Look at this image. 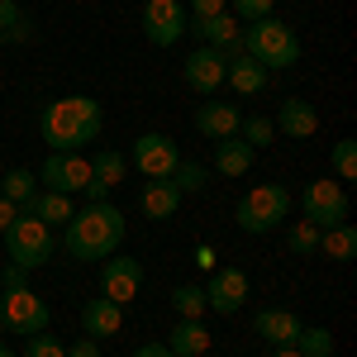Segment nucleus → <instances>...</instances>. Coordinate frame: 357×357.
<instances>
[{"label":"nucleus","mask_w":357,"mask_h":357,"mask_svg":"<svg viewBox=\"0 0 357 357\" xmlns=\"http://www.w3.org/2000/svg\"><path fill=\"white\" fill-rule=\"evenodd\" d=\"M29 38H33V20L29 15H20L15 24L5 29V43H29Z\"/></svg>","instance_id":"nucleus-36"},{"label":"nucleus","mask_w":357,"mask_h":357,"mask_svg":"<svg viewBox=\"0 0 357 357\" xmlns=\"http://www.w3.org/2000/svg\"><path fill=\"white\" fill-rule=\"evenodd\" d=\"M0 195H5V200H15V205L24 210L29 200L38 195V172H29V167H15V172H0Z\"/></svg>","instance_id":"nucleus-26"},{"label":"nucleus","mask_w":357,"mask_h":357,"mask_svg":"<svg viewBox=\"0 0 357 357\" xmlns=\"http://www.w3.org/2000/svg\"><path fill=\"white\" fill-rule=\"evenodd\" d=\"M272 5L276 0H229V15H234L238 24H252V20H267Z\"/></svg>","instance_id":"nucleus-34"},{"label":"nucleus","mask_w":357,"mask_h":357,"mask_svg":"<svg viewBox=\"0 0 357 357\" xmlns=\"http://www.w3.org/2000/svg\"><path fill=\"white\" fill-rule=\"evenodd\" d=\"M124 243V210L100 200V205H86L72 220L62 224V248L67 257L77 262H100V257H114Z\"/></svg>","instance_id":"nucleus-2"},{"label":"nucleus","mask_w":357,"mask_h":357,"mask_svg":"<svg viewBox=\"0 0 357 357\" xmlns=\"http://www.w3.org/2000/svg\"><path fill=\"white\" fill-rule=\"evenodd\" d=\"M105 129V110L96 96H62L38 114V134L53 153H82L86 143H96Z\"/></svg>","instance_id":"nucleus-1"},{"label":"nucleus","mask_w":357,"mask_h":357,"mask_svg":"<svg viewBox=\"0 0 357 357\" xmlns=\"http://www.w3.org/2000/svg\"><path fill=\"white\" fill-rule=\"evenodd\" d=\"M238 138H243L248 148H267L276 138V129H272L267 114H243V119H238Z\"/></svg>","instance_id":"nucleus-30"},{"label":"nucleus","mask_w":357,"mask_h":357,"mask_svg":"<svg viewBox=\"0 0 357 357\" xmlns=\"http://www.w3.org/2000/svg\"><path fill=\"white\" fill-rule=\"evenodd\" d=\"M267 357H301V353H296V348H272Z\"/></svg>","instance_id":"nucleus-42"},{"label":"nucleus","mask_w":357,"mask_h":357,"mask_svg":"<svg viewBox=\"0 0 357 357\" xmlns=\"http://www.w3.org/2000/svg\"><path fill=\"white\" fill-rule=\"evenodd\" d=\"M24 267H15V262H10V267H5V272H0V291H15V286H24Z\"/></svg>","instance_id":"nucleus-38"},{"label":"nucleus","mask_w":357,"mask_h":357,"mask_svg":"<svg viewBox=\"0 0 357 357\" xmlns=\"http://www.w3.org/2000/svg\"><path fill=\"white\" fill-rule=\"evenodd\" d=\"M224 67H229V57L220 53V48H195L191 57H186V67H181V77H186V86H191L195 96H215L224 86Z\"/></svg>","instance_id":"nucleus-14"},{"label":"nucleus","mask_w":357,"mask_h":357,"mask_svg":"<svg viewBox=\"0 0 357 357\" xmlns=\"http://www.w3.org/2000/svg\"><path fill=\"white\" fill-rule=\"evenodd\" d=\"M143 291V262L138 257H105L100 262V296L114 305H129L138 301Z\"/></svg>","instance_id":"nucleus-12"},{"label":"nucleus","mask_w":357,"mask_h":357,"mask_svg":"<svg viewBox=\"0 0 357 357\" xmlns=\"http://www.w3.org/2000/svg\"><path fill=\"white\" fill-rule=\"evenodd\" d=\"M0 48H5V33H0Z\"/></svg>","instance_id":"nucleus-45"},{"label":"nucleus","mask_w":357,"mask_h":357,"mask_svg":"<svg viewBox=\"0 0 357 357\" xmlns=\"http://www.w3.org/2000/svg\"><path fill=\"white\" fill-rule=\"evenodd\" d=\"M67 357H100V343H96V338H77V343H67Z\"/></svg>","instance_id":"nucleus-37"},{"label":"nucleus","mask_w":357,"mask_h":357,"mask_svg":"<svg viewBox=\"0 0 357 357\" xmlns=\"http://www.w3.org/2000/svg\"><path fill=\"white\" fill-rule=\"evenodd\" d=\"M24 357H67V343L62 338H53V333H29L24 338Z\"/></svg>","instance_id":"nucleus-33"},{"label":"nucleus","mask_w":357,"mask_h":357,"mask_svg":"<svg viewBox=\"0 0 357 357\" xmlns=\"http://www.w3.org/2000/svg\"><path fill=\"white\" fill-rule=\"evenodd\" d=\"M319 252H324L329 262H353V257H357V229L348 220L319 229Z\"/></svg>","instance_id":"nucleus-25"},{"label":"nucleus","mask_w":357,"mask_h":357,"mask_svg":"<svg viewBox=\"0 0 357 357\" xmlns=\"http://www.w3.org/2000/svg\"><path fill=\"white\" fill-rule=\"evenodd\" d=\"M86 181H91V158H82V153H48V162L38 167V186L43 191L77 195V191H86Z\"/></svg>","instance_id":"nucleus-11"},{"label":"nucleus","mask_w":357,"mask_h":357,"mask_svg":"<svg viewBox=\"0 0 357 357\" xmlns=\"http://www.w3.org/2000/svg\"><path fill=\"white\" fill-rule=\"evenodd\" d=\"M296 353L301 357H333V333L319 329V324H305L301 338H296Z\"/></svg>","instance_id":"nucleus-29"},{"label":"nucleus","mask_w":357,"mask_h":357,"mask_svg":"<svg viewBox=\"0 0 357 357\" xmlns=\"http://www.w3.org/2000/svg\"><path fill=\"white\" fill-rule=\"evenodd\" d=\"M172 310H176V319H205V314H210L200 286H176V291H172Z\"/></svg>","instance_id":"nucleus-28"},{"label":"nucleus","mask_w":357,"mask_h":357,"mask_svg":"<svg viewBox=\"0 0 357 357\" xmlns=\"http://www.w3.org/2000/svg\"><path fill=\"white\" fill-rule=\"evenodd\" d=\"M286 215H291V191H286L281 181H262V186H252V191L238 200V210H234V220H238L243 234H272Z\"/></svg>","instance_id":"nucleus-5"},{"label":"nucleus","mask_w":357,"mask_h":357,"mask_svg":"<svg viewBox=\"0 0 357 357\" xmlns=\"http://www.w3.org/2000/svg\"><path fill=\"white\" fill-rule=\"evenodd\" d=\"M200 291H205V310H215V314H238L248 305V296H252L243 267H215Z\"/></svg>","instance_id":"nucleus-10"},{"label":"nucleus","mask_w":357,"mask_h":357,"mask_svg":"<svg viewBox=\"0 0 357 357\" xmlns=\"http://www.w3.org/2000/svg\"><path fill=\"white\" fill-rule=\"evenodd\" d=\"M134 357H176V353H172L167 343H138V348H134Z\"/></svg>","instance_id":"nucleus-39"},{"label":"nucleus","mask_w":357,"mask_h":357,"mask_svg":"<svg viewBox=\"0 0 357 357\" xmlns=\"http://www.w3.org/2000/svg\"><path fill=\"white\" fill-rule=\"evenodd\" d=\"M286 248H291L296 257H314V252H319V229H314L310 220L291 224V234H286Z\"/></svg>","instance_id":"nucleus-31"},{"label":"nucleus","mask_w":357,"mask_h":357,"mask_svg":"<svg viewBox=\"0 0 357 357\" xmlns=\"http://www.w3.org/2000/svg\"><path fill=\"white\" fill-rule=\"evenodd\" d=\"M252 153L257 148H248L243 138H220L215 143V172L220 176H248L252 172Z\"/></svg>","instance_id":"nucleus-24"},{"label":"nucleus","mask_w":357,"mask_h":357,"mask_svg":"<svg viewBox=\"0 0 357 357\" xmlns=\"http://www.w3.org/2000/svg\"><path fill=\"white\" fill-rule=\"evenodd\" d=\"M333 176L338 181H353L357 176V138H338L333 143Z\"/></svg>","instance_id":"nucleus-32"},{"label":"nucleus","mask_w":357,"mask_h":357,"mask_svg":"<svg viewBox=\"0 0 357 357\" xmlns=\"http://www.w3.org/2000/svg\"><path fill=\"white\" fill-rule=\"evenodd\" d=\"M15 215H20V205H15V200H5V195H0V234H5V229H10V224H15Z\"/></svg>","instance_id":"nucleus-40"},{"label":"nucleus","mask_w":357,"mask_h":357,"mask_svg":"<svg viewBox=\"0 0 357 357\" xmlns=\"http://www.w3.org/2000/svg\"><path fill=\"white\" fill-rule=\"evenodd\" d=\"M0 238H5V257H10L15 267H24V272L48 267V262L57 257V248H62L53 229H48L43 220H33V215H24V210L15 215V224H10Z\"/></svg>","instance_id":"nucleus-4"},{"label":"nucleus","mask_w":357,"mask_h":357,"mask_svg":"<svg viewBox=\"0 0 357 357\" xmlns=\"http://www.w3.org/2000/svg\"><path fill=\"white\" fill-rule=\"evenodd\" d=\"M24 215H33V220H43L48 229H57V224H67L72 215H77V205H72V195H62V191H43L38 186V195L24 205Z\"/></svg>","instance_id":"nucleus-23"},{"label":"nucleus","mask_w":357,"mask_h":357,"mask_svg":"<svg viewBox=\"0 0 357 357\" xmlns=\"http://www.w3.org/2000/svg\"><path fill=\"white\" fill-rule=\"evenodd\" d=\"M124 329V305L105 301V296H91V301L82 305V333L86 338H114V333Z\"/></svg>","instance_id":"nucleus-17"},{"label":"nucleus","mask_w":357,"mask_h":357,"mask_svg":"<svg viewBox=\"0 0 357 357\" xmlns=\"http://www.w3.org/2000/svg\"><path fill=\"white\" fill-rule=\"evenodd\" d=\"M186 24H191V15L181 0H148L138 15V29L153 48H176V38H186Z\"/></svg>","instance_id":"nucleus-6"},{"label":"nucleus","mask_w":357,"mask_h":357,"mask_svg":"<svg viewBox=\"0 0 357 357\" xmlns=\"http://www.w3.org/2000/svg\"><path fill=\"white\" fill-rule=\"evenodd\" d=\"M0 172H5V167H0Z\"/></svg>","instance_id":"nucleus-47"},{"label":"nucleus","mask_w":357,"mask_h":357,"mask_svg":"<svg viewBox=\"0 0 357 357\" xmlns=\"http://www.w3.org/2000/svg\"><path fill=\"white\" fill-rule=\"evenodd\" d=\"M238 43H243V53L252 57V62H262L267 72H281V67H296V62H301V38H296V29L281 24L276 15L252 20V24L238 33Z\"/></svg>","instance_id":"nucleus-3"},{"label":"nucleus","mask_w":357,"mask_h":357,"mask_svg":"<svg viewBox=\"0 0 357 357\" xmlns=\"http://www.w3.org/2000/svg\"><path fill=\"white\" fill-rule=\"evenodd\" d=\"M124 172H129V158L124 153H114V148H100V158H91V181H86V200L91 205H100V200H110V191L124 181Z\"/></svg>","instance_id":"nucleus-15"},{"label":"nucleus","mask_w":357,"mask_h":357,"mask_svg":"<svg viewBox=\"0 0 357 357\" xmlns=\"http://www.w3.org/2000/svg\"><path fill=\"white\" fill-rule=\"evenodd\" d=\"M0 319H5L10 333H43L53 324V310H48L43 296H33L29 286H15V291L0 296Z\"/></svg>","instance_id":"nucleus-8"},{"label":"nucleus","mask_w":357,"mask_h":357,"mask_svg":"<svg viewBox=\"0 0 357 357\" xmlns=\"http://www.w3.org/2000/svg\"><path fill=\"white\" fill-rule=\"evenodd\" d=\"M301 215L314 224V229L343 224L348 220V191H343V181H329V176L310 181V186L301 191Z\"/></svg>","instance_id":"nucleus-9"},{"label":"nucleus","mask_w":357,"mask_h":357,"mask_svg":"<svg viewBox=\"0 0 357 357\" xmlns=\"http://www.w3.org/2000/svg\"><path fill=\"white\" fill-rule=\"evenodd\" d=\"M0 357H15V353H10V348H5V343H0Z\"/></svg>","instance_id":"nucleus-43"},{"label":"nucleus","mask_w":357,"mask_h":357,"mask_svg":"<svg viewBox=\"0 0 357 357\" xmlns=\"http://www.w3.org/2000/svg\"><path fill=\"white\" fill-rule=\"evenodd\" d=\"M267 82H272V72H267L262 62H252L248 53L229 57V67H224V86H234L238 96H262Z\"/></svg>","instance_id":"nucleus-20"},{"label":"nucleus","mask_w":357,"mask_h":357,"mask_svg":"<svg viewBox=\"0 0 357 357\" xmlns=\"http://www.w3.org/2000/svg\"><path fill=\"white\" fill-rule=\"evenodd\" d=\"M167 348L176 357H205L210 353V329H205V319H176V329L167 333Z\"/></svg>","instance_id":"nucleus-22"},{"label":"nucleus","mask_w":357,"mask_h":357,"mask_svg":"<svg viewBox=\"0 0 357 357\" xmlns=\"http://www.w3.org/2000/svg\"><path fill=\"white\" fill-rule=\"evenodd\" d=\"M238 119L243 110L238 105H224V100H205V105H195V129L210 138V143H220V138H238Z\"/></svg>","instance_id":"nucleus-16"},{"label":"nucleus","mask_w":357,"mask_h":357,"mask_svg":"<svg viewBox=\"0 0 357 357\" xmlns=\"http://www.w3.org/2000/svg\"><path fill=\"white\" fill-rule=\"evenodd\" d=\"M0 338H5V319H0Z\"/></svg>","instance_id":"nucleus-44"},{"label":"nucleus","mask_w":357,"mask_h":357,"mask_svg":"<svg viewBox=\"0 0 357 357\" xmlns=\"http://www.w3.org/2000/svg\"><path fill=\"white\" fill-rule=\"evenodd\" d=\"M129 158V167H138L148 181H167L172 172H176V162H181V153H176V138L172 134H138L134 138V148L124 153Z\"/></svg>","instance_id":"nucleus-7"},{"label":"nucleus","mask_w":357,"mask_h":357,"mask_svg":"<svg viewBox=\"0 0 357 357\" xmlns=\"http://www.w3.org/2000/svg\"><path fill=\"white\" fill-rule=\"evenodd\" d=\"M195 267L215 272V248H210V243H200V248H195Z\"/></svg>","instance_id":"nucleus-41"},{"label":"nucleus","mask_w":357,"mask_h":357,"mask_svg":"<svg viewBox=\"0 0 357 357\" xmlns=\"http://www.w3.org/2000/svg\"><path fill=\"white\" fill-rule=\"evenodd\" d=\"M143 5H148V0H143Z\"/></svg>","instance_id":"nucleus-46"},{"label":"nucleus","mask_w":357,"mask_h":357,"mask_svg":"<svg viewBox=\"0 0 357 357\" xmlns=\"http://www.w3.org/2000/svg\"><path fill=\"white\" fill-rule=\"evenodd\" d=\"M181 200H186V195L176 191L172 181H148V186L138 191V210H143L148 220H172V215L181 210Z\"/></svg>","instance_id":"nucleus-21"},{"label":"nucleus","mask_w":357,"mask_h":357,"mask_svg":"<svg viewBox=\"0 0 357 357\" xmlns=\"http://www.w3.org/2000/svg\"><path fill=\"white\" fill-rule=\"evenodd\" d=\"M272 129H276V134H286V138H314V134H319V110H314L305 96H291V100L276 110Z\"/></svg>","instance_id":"nucleus-18"},{"label":"nucleus","mask_w":357,"mask_h":357,"mask_svg":"<svg viewBox=\"0 0 357 357\" xmlns=\"http://www.w3.org/2000/svg\"><path fill=\"white\" fill-rule=\"evenodd\" d=\"M186 33H191L200 48H220L224 57H238L243 53V43H238V33H243V24L224 10V15H205V20H191L186 24Z\"/></svg>","instance_id":"nucleus-13"},{"label":"nucleus","mask_w":357,"mask_h":357,"mask_svg":"<svg viewBox=\"0 0 357 357\" xmlns=\"http://www.w3.org/2000/svg\"><path fill=\"white\" fill-rule=\"evenodd\" d=\"M167 181H172V186H176L181 195H200V191H205V181H210V167L186 162V158H181V162H176V172H172Z\"/></svg>","instance_id":"nucleus-27"},{"label":"nucleus","mask_w":357,"mask_h":357,"mask_svg":"<svg viewBox=\"0 0 357 357\" xmlns=\"http://www.w3.org/2000/svg\"><path fill=\"white\" fill-rule=\"evenodd\" d=\"M181 5H186L191 20H205V15H224L229 10V0H181Z\"/></svg>","instance_id":"nucleus-35"},{"label":"nucleus","mask_w":357,"mask_h":357,"mask_svg":"<svg viewBox=\"0 0 357 357\" xmlns=\"http://www.w3.org/2000/svg\"><path fill=\"white\" fill-rule=\"evenodd\" d=\"M252 329L262 333V338H267V343H272V348H296V338H301V319H296V314H291V310H257V319H252Z\"/></svg>","instance_id":"nucleus-19"}]
</instances>
